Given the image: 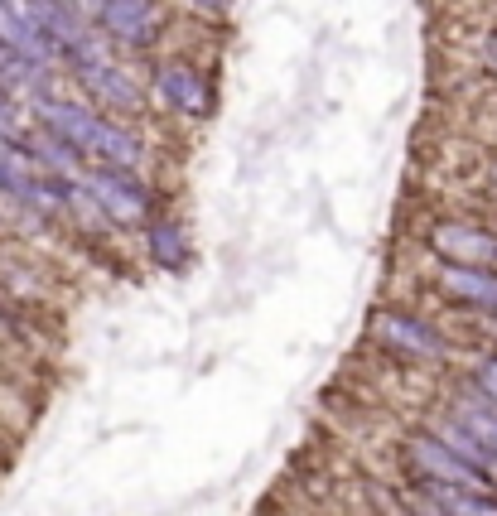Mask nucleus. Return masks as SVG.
<instances>
[{"label": "nucleus", "instance_id": "obj_1", "mask_svg": "<svg viewBox=\"0 0 497 516\" xmlns=\"http://www.w3.org/2000/svg\"><path fill=\"white\" fill-rule=\"evenodd\" d=\"M107 39L111 54H150L169 29L165 0H102V15L92 20Z\"/></svg>", "mask_w": 497, "mask_h": 516}, {"label": "nucleus", "instance_id": "obj_2", "mask_svg": "<svg viewBox=\"0 0 497 516\" xmlns=\"http://www.w3.org/2000/svg\"><path fill=\"white\" fill-rule=\"evenodd\" d=\"M150 87H155L160 107L174 111V116H184V121H208L213 107H218V97H213V78L198 68L194 58H184V54L155 58V68H150Z\"/></svg>", "mask_w": 497, "mask_h": 516}, {"label": "nucleus", "instance_id": "obj_3", "mask_svg": "<svg viewBox=\"0 0 497 516\" xmlns=\"http://www.w3.org/2000/svg\"><path fill=\"white\" fill-rule=\"evenodd\" d=\"M83 193H87V203H92L102 218L121 222V227H131V222H150V208H155L150 184L140 179L136 169L92 164V169H83Z\"/></svg>", "mask_w": 497, "mask_h": 516}, {"label": "nucleus", "instance_id": "obj_4", "mask_svg": "<svg viewBox=\"0 0 497 516\" xmlns=\"http://www.w3.org/2000/svg\"><path fill=\"white\" fill-rule=\"evenodd\" d=\"M73 82L83 87L87 107L102 111V116H136V111L145 107V87H140L136 73H131L116 54L73 68Z\"/></svg>", "mask_w": 497, "mask_h": 516}, {"label": "nucleus", "instance_id": "obj_5", "mask_svg": "<svg viewBox=\"0 0 497 516\" xmlns=\"http://www.w3.org/2000/svg\"><path fill=\"white\" fill-rule=\"evenodd\" d=\"M372 333H377V343L387 353L411 357V362H444V357L454 353V343L425 314H415V309H382Z\"/></svg>", "mask_w": 497, "mask_h": 516}, {"label": "nucleus", "instance_id": "obj_6", "mask_svg": "<svg viewBox=\"0 0 497 516\" xmlns=\"http://www.w3.org/2000/svg\"><path fill=\"white\" fill-rule=\"evenodd\" d=\"M430 251L440 256V266H483L497 271V232L469 218H440L430 227Z\"/></svg>", "mask_w": 497, "mask_h": 516}, {"label": "nucleus", "instance_id": "obj_7", "mask_svg": "<svg viewBox=\"0 0 497 516\" xmlns=\"http://www.w3.org/2000/svg\"><path fill=\"white\" fill-rule=\"evenodd\" d=\"M401 459H406V473L411 478H430V483H449V488H473V492H497L488 478H478L469 463H459L440 439L430 430H415L401 444Z\"/></svg>", "mask_w": 497, "mask_h": 516}, {"label": "nucleus", "instance_id": "obj_8", "mask_svg": "<svg viewBox=\"0 0 497 516\" xmlns=\"http://www.w3.org/2000/svg\"><path fill=\"white\" fill-rule=\"evenodd\" d=\"M150 160V145H145V136L140 131H131V126H121V121H111V116H102L97 121V131H92V140H87L83 150V169H92V164H111V169H136Z\"/></svg>", "mask_w": 497, "mask_h": 516}, {"label": "nucleus", "instance_id": "obj_9", "mask_svg": "<svg viewBox=\"0 0 497 516\" xmlns=\"http://www.w3.org/2000/svg\"><path fill=\"white\" fill-rule=\"evenodd\" d=\"M406 497L435 516H497V492L449 488V483H430V478H411Z\"/></svg>", "mask_w": 497, "mask_h": 516}, {"label": "nucleus", "instance_id": "obj_10", "mask_svg": "<svg viewBox=\"0 0 497 516\" xmlns=\"http://www.w3.org/2000/svg\"><path fill=\"white\" fill-rule=\"evenodd\" d=\"M435 290L449 304H464V309H478V314H497V271H483V266H440Z\"/></svg>", "mask_w": 497, "mask_h": 516}, {"label": "nucleus", "instance_id": "obj_11", "mask_svg": "<svg viewBox=\"0 0 497 516\" xmlns=\"http://www.w3.org/2000/svg\"><path fill=\"white\" fill-rule=\"evenodd\" d=\"M425 430H430V435L440 439V444L449 449V454H454V459H459V463H469V468L478 473V478H488V483L497 488V459L488 454V449H483V444H478V439L469 435V430H464V425H459V420H449V415H435V420H430Z\"/></svg>", "mask_w": 497, "mask_h": 516}, {"label": "nucleus", "instance_id": "obj_12", "mask_svg": "<svg viewBox=\"0 0 497 516\" xmlns=\"http://www.w3.org/2000/svg\"><path fill=\"white\" fill-rule=\"evenodd\" d=\"M444 415L459 420V425H464V430H469V435L497 459V406H488L478 391H469V386L459 381V391L449 396V410H444Z\"/></svg>", "mask_w": 497, "mask_h": 516}, {"label": "nucleus", "instance_id": "obj_13", "mask_svg": "<svg viewBox=\"0 0 497 516\" xmlns=\"http://www.w3.org/2000/svg\"><path fill=\"white\" fill-rule=\"evenodd\" d=\"M20 155H25V164H39V169L54 174V179H73V174L83 169V160H78L58 136H49L44 126H29L25 140H20Z\"/></svg>", "mask_w": 497, "mask_h": 516}, {"label": "nucleus", "instance_id": "obj_14", "mask_svg": "<svg viewBox=\"0 0 497 516\" xmlns=\"http://www.w3.org/2000/svg\"><path fill=\"white\" fill-rule=\"evenodd\" d=\"M145 251L160 271H184L189 266V232L174 218H150L145 222Z\"/></svg>", "mask_w": 497, "mask_h": 516}, {"label": "nucleus", "instance_id": "obj_15", "mask_svg": "<svg viewBox=\"0 0 497 516\" xmlns=\"http://www.w3.org/2000/svg\"><path fill=\"white\" fill-rule=\"evenodd\" d=\"M464 386H469V391H478L488 406H497V353H478V357H473Z\"/></svg>", "mask_w": 497, "mask_h": 516}, {"label": "nucleus", "instance_id": "obj_16", "mask_svg": "<svg viewBox=\"0 0 497 516\" xmlns=\"http://www.w3.org/2000/svg\"><path fill=\"white\" fill-rule=\"evenodd\" d=\"M179 5H184V10H194V15H203V20H227L237 0H179Z\"/></svg>", "mask_w": 497, "mask_h": 516}, {"label": "nucleus", "instance_id": "obj_17", "mask_svg": "<svg viewBox=\"0 0 497 516\" xmlns=\"http://www.w3.org/2000/svg\"><path fill=\"white\" fill-rule=\"evenodd\" d=\"M488 58H493V63H497V29H493V34H488Z\"/></svg>", "mask_w": 497, "mask_h": 516}, {"label": "nucleus", "instance_id": "obj_18", "mask_svg": "<svg viewBox=\"0 0 497 516\" xmlns=\"http://www.w3.org/2000/svg\"><path fill=\"white\" fill-rule=\"evenodd\" d=\"M406 502H411V497H406ZM411 512H415V516H435V512H425V507H420V502H411Z\"/></svg>", "mask_w": 497, "mask_h": 516}, {"label": "nucleus", "instance_id": "obj_19", "mask_svg": "<svg viewBox=\"0 0 497 516\" xmlns=\"http://www.w3.org/2000/svg\"><path fill=\"white\" fill-rule=\"evenodd\" d=\"M488 184H493V189H497V160L488 164Z\"/></svg>", "mask_w": 497, "mask_h": 516}, {"label": "nucleus", "instance_id": "obj_20", "mask_svg": "<svg viewBox=\"0 0 497 516\" xmlns=\"http://www.w3.org/2000/svg\"><path fill=\"white\" fill-rule=\"evenodd\" d=\"M493 353H497V348H493Z\"/></svg>", "mask_w": 497, "mask_h": 516}]
</instances>
